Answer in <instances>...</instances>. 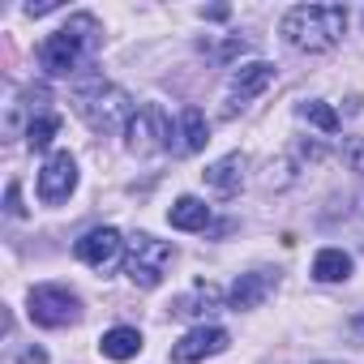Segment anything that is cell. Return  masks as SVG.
Returning a JSON list of instances; mask_svg holds the SVG:
<instances>
[{
    "mask_svg": "<svg viewBox=\"0 0 364 364\" xmlns=\"http://www.w3.org/2000/svg\"><path fill=\"white\" fill-rule=\"evenodd\" d=\"M5 210L14 215V219H22L26 215V206H22V189H18V180L9 185V193H5Z\"/></svg>",
    "mask_w": 364,
    "mask_h": 364,
    "instance_id": "cell-20",
    "label": "cell"
},
{
    "mask_svg": "<svg viewBox=\"0 0 364 364\" xmlns=\"http://www.w3.org/2000/svg\"><path fill=\"white\" fill-rule=\"evenodd\" d=\"M228 343H232L228 330H219V326H198V330H189L185 338L171 347V360H176V364H198V360H206V355L228 351Z\"/></svg>",
    "mask_w": 364,
    "mask_h": 364,
    "instance_id": "cell-9",
    "label": "cell"
},
{
    "mask_svg": "<svg viewBox=\"0 0 364 364\" xmlns=\"http://www.w3.org/2000/svg\"><path fill=\"white\" fill-rule=\"evenodd\" d=\"M270 82H274V65H266V60H253V65L236 69L232 82H228V116H236V107L253 103Z\"/></svg>",
    "mask_w": 364,
    "mask_h": 364,
    "instance_id": "cell-8",
    "label": "cell"
},
{
    "mask_svg": "<svg viewBox=\"0 0 364 364\" xmlns=\"http://www.w3.org/2000/svg\"><path fill=\"white\" fill-rule=\"evenodd\" d=\"M73 185H77V163H73L69 150H56V154L43 163V171H39V198H43L48 206H60V202L73 193Z\"/></svg>",
    "mask_w": 364,
    "mask_h": 364,
    "instance_id": "cell-7",
    "label": "cell"
},
{
    "mask_svg": "<svg viewBox=\"0 0 364 364\" xmlns=\"http://www.w3.org/2000/svg\"><path fill=\"white\" fill-rule=\"evenodd\" d=\"M22 364H48V355L43 351H22Z\"/></svg>",
    "mask_w": 364,
    "mask_h": 364,
    "instance_id": "cell-22",
    "label": "cell"
},
{
    "mask_svg": "<svg viewBox=\"0 0 364 364\" xmlns=\"http://www.w3.org/2000/svg\"><path fill=\"white\" fill-rule=\"evenodd\" d=\"M347 274H351V257H347L343 249H321V253H317L313 279H321V283H343Z\"/></svg>",
    "mask_w": 364,
    "mask_h": 364,
    "instance_id": "cell-17",
    "label": "cell"
},
{
    "mask_svg": "<svg viewBox=\"0 0 364 364\" xmlns=\"http://www.w3.org/2000/svg\"><path fill=\"white\" fill-rule=\"evenodd\" d=\"M266 296H270V279H266V274H240V279L232 283V309H236V313H240V309H257Z\"/></svg>",
    "mask_w": 364,
    "mask_h": 364,
    "instance_id": "cell-14",
    "label": "cell"
},
{
    "mask_svg": "<svg viewBox=\"0 0 364 364\" xmlns=\"http://www.w3.org/2000/svg\"><path fill=\"white\" fill-rule=\"evenodd\" d=\"M56 129H60L56 116H39V120H31V129H26V146H31V150H48V141L56 137Z\"/></svg>",
    "mask_w": 364,
    "mask_h": 364,
    "instance_id": "cell-18",
    "label": "cell"
},
{
    "mask_svg": "<svg viewBox=\"0 0 364 364\" xmlns=\"http://www.w3.org/2000/svg\"><path fill=\"white\" fill-rule=\"evenodd\" d=\"M103 355L107 360H133L137 351H141V334L137 330H129V326H116V330H107L103 334Z\"/></svg>",
    "mask_w": 364,
    "mask_h": 364,
    "instance_id": "cell-16",
    "label": "cell"
},
{
    "mask_svg": "<svg viewBox=\"0 0 364 364\" xmlns=\"http://www.w3.org/2000/svg\"><path fill=\"white\" fill-rule=\"evenodd\" d=\"M167 219H171V228H180V232H202V228L210 223V206L198 202V198H180V202L167 210Z\"/></svg>",
    "mask_w": 364,
    "mask_h": 364,
    "instance_id": "cell-13",
    "label": "cell"
},
{
    "mask_svg": "<svg viewBox=\"0 0 364 364\" xmlns=\"http://www.w3.org/2000/svg\"><path fill=\"white\" fill-rule=\"evenodd\" d=\"M347 31L343 5H300L283 18V39L300 52H330Z\"/></svg>",
    "mask_w": 364,
    "mask_h": 364,
    "instance_id": "cell-1",
    "label": "cell"
},
{
    "mask_svg": "<svg viewBox=\"0 0 364 364\" xmlns=\"http://www.w3.org/2000/svg\"><path fill=\"white\" fill-rule=\"evenodd\" d=\"M77 313H82L77 296L69 287H60V283H43V287L31 291V321H39V326H52L56 330V326L77 321Z\"/></svg>",
    "mask_w": 364,
    "mask_h": 364,
    "instance_id": "cell-6",
    "label": "cell"
},
{
    "mask_svg": "<svg viewBox=\"0 0 364 364\" xmlns=\"http://www.w3.org/2000/svg\"><path fill=\"white\" fill-rule=\"evenodd\" d=\"M120 249H124V240H120L116 228H95V232H86V236L73 245L77 262H86V266H95V270L116 266V262H120Z\"/></svg>",
    "mask_w": 364,
    "mask_h": 364,
    "instance_id": "cell-10",
    "label": "cell"
},
{
    "mask_svg": "<svg viewBox=\"0 0 364 364\" xmlns=\"http://www.w3.org/2000/svg\"><path fill=\"white\" fill-rule=\"evenodd\" d=\"M171 146V120L159 103H141L129 120V150L133 154H159Z\"/></svg>",
    "mask_w": 364,
    "mask_h": 364,
    "instance_id": "cell-5",
    "label": "cell"
},
{
    "mask_svg": "<svg viewBox=\"0 0 364 364\" xmlns=\"http://www.w3.org/2000/svg\"><path fill=\"white\" fill-rule=\"evenodd\" d=\"M73 107L77 116L95 129V133H116L124 120H133V103L120 86L103 82V77H90L77 95H73Z\"/></svg>",
    "mask_w": 364,
    "mask_h": 364,
    "instance_id": "cell-3",
    "label": "cell"
},
{
    "mask_svg": "<svg viewBox=\"0 0 364 364\" xmlns=\"http://www.w3.org/2000/svg\"><path fill=\"white\" fill-rule=\"evenodd\" d=\"M95 43H99V22H95L90 14H77V18H69L52 39H43L39 60H43V69H48L52 77H69V73L95 52Z\"/></svg>",
    "mask_w": 364,
    "mask_h": 364,
    "instance_id": "cell-2",
    "label": "cell"
},
{
    "mask_svg": "<svg viewBox=\"0 0 364 364\" xmlns=\"http://www.w3.org/2000/svg\"><path fill=\"white\" fill-rule=\"evenodd\" d=\"M206 185L215 189V193H240V185H245V154H228V159H219V163H210L206 171Z\"/></svg>",
    "mask_w": 364,
    "mask_h": 364,
    "instance_id": "cell-11",
    "label": "cell"
},
{
    "mask_svg": "<svg viewBox=\"0 0 364 364\" xmlns=\"http://www.w3.org/2000/svg\"><path fill=\"white\" fill-rule=\"evenodd\" d=\"M180 150L185 154H193V150H202L206 141H210V124H206V116H202V107H185L180 112Z\"/></svg>",
    "mask_w": 364,
    "mask_h": 364,
    "instance_id": "cell-15",
    "label": "cell"
},
{
    "mask_svg": "<svg viewBox=\"0 0 364 364\" xmlns=\"http://www.w3.org/2000/svg\"><path fill=\"white\" fill-rule=\"evenodd\" d=\"M202 18H210V22H223V18H228V9H223V5H215V9H202Z\"/></svg>",
    "mask_w": 364,
    "mask_h": 364,
    "instance_id": "cell-21",
    "label": "cell"
},
{
    "mask_svg": "<svg viewBox=\"0 0 364 364\" xmlns=\"http://www.w3.org/2000/svg\"><path fill=\"white\" fill-rule=\"evenodd\" d=\"M167 266H171V245L167 240H154V236H133L129 240V262H124V270H129V279L137 283V287H159L163 283V274H167Z\"/></svg>",
    "mask_w": 364,
    "mask_h": 364,
    "instance_id": "cell-4",
    "label": "cell"
},
{
    "mask_svg": "<svg viewBox=\"0 0 364 364\" xmlns=\"http://www.w3.org/2000/svg\"><path fill=\"white\" fill-rule=\"evenodd\" d=\"M215 309H219V287L206 283V279H198L193 291H189V296H180L171 313H176V317H206V313H215Z\"/></svg>",
    "mask_w": 364,
    "mask_h": 364,
    "instance_id": "cell-12",
    "label": "cell"
},
{
    "mask_svg": "<svg viewBox=\"0 0 364 364\" xmlns=\"http://www.w3.org/2000/svg\"><path fill=\"white\" fill-rule=\"evenodd\" d=\"M300 116H304L309 124H317L321 133H338V116H334V107H326V103H317V99H313V103H304V107H300Z\"/></svg>",
    "mask_w": 364,
    "mask_h": 364,
    "instance_id": "cell-19",
    "label": "cell"
}]
</instances>
